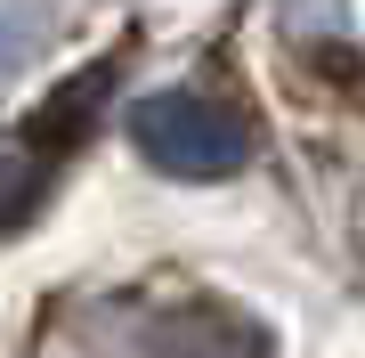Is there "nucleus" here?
<instances>
[{
    "mask_svg": "<svg viewBox=\"0 0 365 358\" xmlns=\"http://www.w3.org/2000/svg\"><path fill=\"white\" fill-rule=\"evenodd\" d=\"M146 358H268V342L235 309H170Z\"/></svg>",
    "mask_w": 365,
    "mask_h": 358,
    "instance_id": "f03ea898",
    "label": "nucleus"
},
{
    "mask_svg": "<svg viewBox=\"0 0 365 358\" xmlns=\"http://www.w3.org/2000/svg\"><path fill=\"white\" fill-rule=\"evenodd\" d=\"M130 146L170 179H227L252 163V122L211 90H155L130 114Z\"/></svg>",
    "mask_w": 365,
    "mask_h": 358,
    "instance_id": "f257e3e1",
    "label": "nucleus"
},
{
    "mask_svg": "<svg viewBox=\"0 0 365 358\" xmlns=\"http://www.w3.org/2000/svg\"><path fill=\"white\" fill-rule=\"evenodd\" d=\"M106 90H114V57L81 74V90H57L49 106L33 114V131H25V146H41V155H57V146H73L81 131H90V114L106 106Z\"/></svg>",
    "mask_w": 365,
    "mask_h": 358,
    "instance_id": "7ed1b4c3",
    "label": "nucleus"
}]
</instances>
